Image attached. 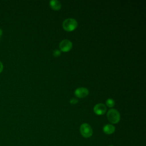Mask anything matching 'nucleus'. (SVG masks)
Wrapping results in <instances>:
<instances>
[{
  "label": "nucleus",
  "mask_w": 146,
  "mask_h": 146,
  "mask_svg": "<svg viewBox=\"0 0 146 146\" xmlns=\"http://www.w3.org/2000/svg\"><path fill=\"white\" fill-rule=\"evenodd\" d=\"M109 146H113V145H109Z\"/></svg>",
  "instance_id": "14"
},
{
  "label": "nucleus",
  "mask_w": 146,
  "mask_h": 146,
  "mask_svg": "<svg viewBox=\"0 0 146 146\" xmlns=\"http://www.w3.org/2000/svg\"><path fill=\"white\" fill-rule=\"evenodd\" d=\"M50 6L53 10H58L61 8V3L57 0H51L50 1Z\"/></svg>",
  "instance_id": "8"
},
{
  "label": "nucleus",
  "mask_w": 146,
  "mask_h": 146,
  "mask_svg": "<svg viewBox=\"0 0 146 146\" xmlns=\"http://www.w3.org/2000/svg\"><path fill=\"white\" fill-rule=\"evenodd\" d=\"M106 105L108 107H112L115 106V101L112 99H111V98L108 99L106 100Z\"/></svg>",
  "instance_id": "9"
},
{
  "label": "nucleus",
  "mask_w": 146,
  "mask_h": 146,
  "mask_svg": "<svg viewBox=\"0 0 146 146\" xmlns=\"http://www.w3.org/2000/svg\"><path fill=\"white\" fill-rule=\"evenodd\" d=\"M70 103H71V104H74L77 103L78 102V100H77L76 99H75V98H72V99H70Z\"/></svg>",
  "instance_id": "11"
},
{
  "label": "nucleus",
  "mask_w": 146,
  "mask_h": 146,
  "mask_svg": "<svg viewBox=\"0 0 146 146\" xmlns=\"http://www.w3.org/2000/svg\"><path fill=\"white\" fill-rule=\"evenodd\" d=\"M72 47V42L68 39H63L59 43V48L62 51H69Z\"/></svg>",
  "instance_id": "4"
},
{
  "label": "nucleus",
  "mask_w": 146,
  "mask_h": 146,
  "mask_svg": "<svg viewBox=\"0 0 146 146\" xmlns=\"http://www.w3.org/2000/svg\"><path fill=\"white\" fill-rule=\"evenodd\" d=\"M74 93L77 97L79 98H83L88 95L89 91L85 87H79L75 90Z\"/></svg>",
  "instance_id": "6"
},
{
  "label": "nucleus",
  "mask_w": 146,
  "mask_h": 146,
  "mask_svg": "<svg viewBox=\"0 0 146 146\" xmlns=\"http://www.w3.org/2000/svg\"><path fill=\"white\" fill-rule=\"evenodd\" d=\"M53 55L54 56H55V57H58V56H60V54H61V52H60V50H54L53 51Z\"/></svg>",
  "instance_id": "10"
},
{
  "label": "nucleus",
  "mask_w": 146,
  "mask_h": 146,
  "mask_svg": "<svg viewBox=\"0 0 146 146\" xmlns=\"http://www.w3.org/2000/svg\"><path fill=\"white\" fill-rule=\"evenodd\" d=\"M103 131L106 134L111 135L115 132V127L112 124H106L103 127Z\"/></svg>",
  "instance_id": "7"
},
{
  "label": "nucleus",
  "mask_w": 146,
  "mask_h": 146,
  "mask_svg": "<svg viewBox=\"0 0 146 146\" xmlns=\"http://www.w3.org/2000/svg\"><path fill=\"white\" fill-rule=\"evenodd\" d=\"M108 120L113 124L117 123L120 119V115L119 111L115 109L110 110L107 114Z\"/></svg>",
  "instance_id": "2"
},
{
  "label": "nucleus",
  "mask_w": 146,
  "mask_h": 146,
  "mask_svg": "<svg viewBox=\"0 0 146 146\" xmlns=\"http://www.w3.org/2000/svg\"><path fill=\"white\" fill-rule=\"evenodd\" d=\"M80 132L81 135L86 138L91 137L92 135V129L87 123H83L80 127Z\"/></svg>",
  "instance_id": "3"
},
{
  "label": "nucleus",
  "mask_w": 146,
  "mask_h": 146,
  "mask_svg": "<svg viewBox=\"0 0 146 146\" xmlns=\"http://www.w3.org/2000/svg\"><path fill=\"white\" fill-rule=\"evenodd\" d=\"M106 110L107 108L106 106L103 103H98L96 104L94 107V112L98 115H103L106 112Z\"/></svg>",
  "instance_id": "5"
},
{
  "label": "nucleus",
  "mask_w": 146,
  "mask_h": 146,
  "mask_svg": "<svg viewBox=\"0 0 146 146\" xmlns=\"http://www.w3.org/2000/svg\"><path fill=\"white\" fill-rule=\"evenodd\" d=\"M3 64L0 61V73L3 70Z\"/></svg>",
  "instance_id": "12"
},
{
  "label": "nucleus",
  "mask_w": 146,
  "mask_h": 146,
  "mask_svg": "<svg viewBox=\"0 0 146 146\" xmlns=\"http://www.w3.org/2000/svg\"><path fill=\"white\" fill-rule=\"evenodd\" d=\"M2 34V30L0 29V36H1V35Z\"/></svg>",
  "instance_id": "13"
},
{
  "label": "nucleus",
  "mask_w": 146,
  "mask_h": 146,
  "mask_svg": "<svg viewBox=\"0 0 146 146\" xmlns=\"http://www.w3.org/2000/svg\"><path fill=\"white\" fill-rule=\"evenodd\" d=\"M63 28L67 31H71L74 30L77 26L78 22L74 18H67L63 22Z\"/></svg>",
  "instance_id": "1"
}]
</instances>
